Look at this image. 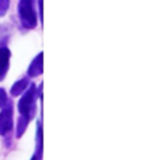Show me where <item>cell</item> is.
Masks as SVG:
<instances>
[{
    "label": "cell",
    "mask_w": 153,
    "mask_h": 160,
    "mask_svg": "<svg viewBox=\"0 0 153 160\" xmlns=\"http://www.w3.org/2000/svg\"><path fill=\"white\" fill-rule=\"evenodd\" d=\"M43 72V53L40 52L33 60L28 69V74L29 77H38Z\"/></svg>",
    "instance_id": "obj_4"
},
{
    "label": "cell",
    "mask_w": 153,
    "mask_h": 160,
    "mask_svg": "<svg viewBox=\"0 0 153 160\" xmlns=\"http://www.w3.org/2000/svg\"><path fill=\"white\" fill-rule=\"evenodd\" d=\"M10 7V0H0V17H3Z\"/></svg>",
    "instance_id": "obj_7"
},
{
    "label": "cell",
    "mask_w": 153,
    "mask_h": 160,
    "mask_svg": "<svg viewBox=\"0 0 153 160\" xmlns=\"http://www.w3.org/2000/svg\"><path fill=\"white\" fill-rule=\"evenodd\" d=\"M28 78H21L20 81H18V82L14 84V86L12 87V89H11V93L14 96H18L20 93H22V91L28 87Z\"/></svg>",
    "instance_id": "obj_6"
},
{
    "label": "cell",
    "mask_w": 153,
    "mask_h": 160,
    "mask_svg": "<svg viewBox=\"0 0 153 160\" xmlns=\"http://www.w3.org/2000/svg\"><path fill=\"white\" fill-rule=\"evenodd\" d=\"M38 4H39V13H40V20L42 21V19H43V10H42V4H43V2H42V0H39Z\"/></svg>",
    "instance_id": "obj_9"
},
{
    "label": "cell",
    "mask_w": 153,
    "mask_h": 160,
    "mask_svg": "<svg viewBox=\"0 0 153 160\" xmlns=\"http://www.w3.org/2000/svg\"><path fill=\"white\" fill-rule=\"evenodd\" d=\"M5 102H7V94L3 89H0V107L4 106Z\"/></svg>",
    "instance_id": "obj_8"
},
{
    "label": "cell",
    "mask_w": 153,
    "mask_h": 160,
    "mask_svg": "<svg viewBox=\"0 0 153 160\" xmlns=\"http://www.w3.org/2000/svg\"><path fill=\"white\" fill-rule=\"evenodd\" d=\"M12 117H13V111L12 106H8L1 111L0 113V133L4 134L8 130L12 129Z\"/></svg>",
    "instance_id": "obj_3"
},
{
    "label": "cell",
    "mask_w": 153,
    "mask_h": 160,
    "mask_svg": "<svg viewBox=\"0 0 153 160\" xmlns=\"http://www.w3.org/2000/svg\"><path fill=\"white\" fill-rule=\"evenodd\" d=\"M34 98H35V86L32 85L31 88L28 90V92L21 98L19 104H18L19 112L22 114V116L26 117V118H28L29 113H31V111H32Z\"/></svg>",
    "instance_id": "obj_2"
},
{
    "label": "cell",
    "mask_w": 153,
    "mask_h": 160,
    "mask_svg": "<svg viewBox=\"0 0 153 160\" xmlns=\"http://www.w3.org/2000/svg\"><path fill=\"white\" fill-rule=\"evenodd\" d=\"M18 15L21 24L26 29L37 26V13L35 11V0H20L18 3Z\"/></svg>",
    "instance_id": "obj_1"
},
{
    "label": "cell",
    "mask_w": 153,
    "mask_h": 160,
    "mask_svg": "<svg viewBox=\"0 0 153 160\" xmlns=\"http://www.w3.org/2000/svg\"><path fill=\"white\" fill-rule=\"evenodd\" d=\"M11 52L8 48H0V81L3 80L8 72V64H10Z\"/></svg>",
    "instance_id": "obj_5"
}]
</instances>
